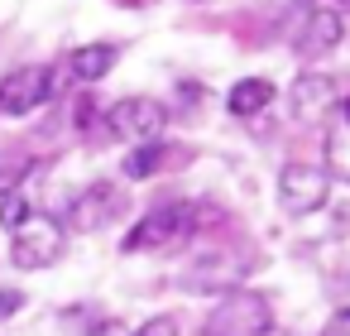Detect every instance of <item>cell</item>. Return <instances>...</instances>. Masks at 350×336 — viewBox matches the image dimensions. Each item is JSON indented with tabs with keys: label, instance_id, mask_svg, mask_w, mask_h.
Instances as JSON below:
<instances>
[{
	"label": "cell",
	"instance_id": "obj_1",
	"mask_svg": "<svg viewBox=\"0 0 350 336\" xmlns=\"http://www.w3.org/2000/svg\"><path fill=\"white\" fill-rule=\"evenodd\" d=\"M192 231H197L192 207H187V202H168V207H154L149 216H139V221L125 231L120 250H125V255H144V250L168 255V250H178Z\"/></svg>",
	"mask_w": 350,
	"mask_h": 336
},
{
	"label": "cell",
	"instance_id": "obj_2",
	"mask_svg": "<svg viewBox=\"0 0 350 336\" xmlns=\"http://www.w3.org/2000/svg\"><path fill=\"white\" fill-rule=\"evenodd\" d=\"M202 331L206 336H269L273 331V302L254 288H235L206 312Z\"/></svg>",
	"mask_w": 350,
	"mask_h": 336
},
{
	"label": "cell",
	"instance_id": "obj_3",
	"mask_svg": "<svg viewBox=\"0 0 350 336\" xmlns=\"http://www.w3.org/2000/svg\"><path fill=\"white\" fill-rule=\"evenodd\" d=\"M168 125V111L154 101V96H125L106 111V135L111 140H125L130 149L135 144H154Z\"/></svg>",
	"mask_w": 350,
	"mask_h": 336
},
{
	"label": "cell",
	"instance_id": "obj_4",
	"mask_svg": "<svg viewBox=\"0 0 350 336\" xmlns=\"http://www.w3.org/2000/svg\"><path fill=\"white\" fill-rule=\"evenodd\" d=\"M326 192H331V178L321 164H283L278 173V207L288 216H312L326 207Z\"/></svg>",
	"mask_w": 350,
	"mask_h": 336
},
{
	"label": "cell",
	"instance_id": "obj_5",
	"mask_svg": "<svg viewBox=\"0 0 350 336\" xmlns=\"http://www.w3.org/2000/svg\"><path fill=\"white\" fill-rule=\"evenodd\" d=\"M10 259L15 269H49L63 259V226L49 216H29L15 235H10Z\"/></svg>",
	"mask_w": 350,
	"mask_h": 336
},
{
	"label": "cell",
	"instance_id": "obj_6",
	"mask_svg": "<svg viewBox=\"0 0 350 336\" xmlns=\"http://www.w3.org/2000/svg\"><path fill=\"white\" fill-rule=\"evenodd\" d=\"M53 96V68L29 63L0 77V116H34Z\"/></svg>",
	"mask_w": 350,
	"mask_h": 336
},
{
	"label": "cell",
	"instance_id": "obj_7",
	"mask_svg": "<svg viewBox=\"0 0 350 336\" xmlns=\"http://www.w3.org/2000/svg\"><path fill=\"white\" fill-rule=\"evenodd\" d=\"M125 188H116V183H92L87 192H77L72 197V207H68V231H101V226H111L116 216H125Z\"/></svg>",
	"mask_w": 350,
	"mask_h": 336
},
{
	"label": "cell",
	"instance_id": "obj_8",
	"mask_svg": "<svg viewBox=\"0 0 350 336\" xmlns=\"http://www.w3.org/2000/svg\"><path fill=\"white\" fill-rule=\"evenodd\" d=\"M336 106H340V96H336V82L326 73H302L288 87V111H293L297 125H321Z\"/></svg>",
	"mask_w": 350,
	"mask_h": 336
},
{
	"label": "cell",
	"instance_id": "obj_9",
	"mask_svg": "<svg viewBox=\"0 0 350 336\" xmlns=\"http://www.w3.org/2000/svg\"><path fill=\"white\" fill-rule=\"evenodd\" d=\"M345 39V15L331 10H302V20L293 25V53L297 58H321Z\"/></svg>",
	"mask_w": 350,
	"mask_h": 336
},
{
	"label": "cell",
	"instance_id": "obj_10",
	"mask_svg": "<svg viewBox=\"0 0 350 336\" xmlns=\"http://www.w3.org/2000/svg\"><path fill=\"white\" fill-rule=\"evenodd\" d=\"M245 274H250V259H235V255L221 250V255L197 259V264L183 274V288H192V293H235Z\"/></svg>",
	"mask_w": 350,
	"mask_h": 336
},
{
	"label": "cell",
	"instance_id": "obj_11",
	"mask_svg": "<svg viewBox=\"0 0 350 336\" xmlns=\"http://www.w3.org/2000/svg\"><path fill=\"white\" fill-rule=\"evenodd\" d=\"M116 44H82V49H72V58H68V68H72V77L77 82H101L111 68H116Z\"/></svg>",
	"mask_w": 350,
	"mask_h": 336
},
{
	"label": "cell",
	"instance_id": "obj_12",
	"mask_svg": "<svg viewBox=\"0 0 350 336\" xmlns=\"http://www.w3.org/2000/svg\"><path fill=\"white\" fill-rule=\"evenodd\" d=\"M273 96H278V92H273V82H269V77H245V82H235V87H230L226 106H230V116H259Z\"/></svg>",
	"mask_w": 350,
	"mask_h": 336
},
{
	"label": "cell",
	"instance_id": "obj_13",
	"mask_svg": "<svg viewBox=\"0 0 350 336\" xmlns=\"http://www.w3.org/2000/svg\"><path fill=\"white\" fill-rule=\"evenodd\" d=\"M163 159H168V149H163L159 140H154V144H135V149L125 154V168H120V173H125L130 183H139V178H154Z\"/></svg>",
	"mask_w": 350,
	"mask_h": 336
},
{
	"label": "cell",
	"instance_id": "obj_14",
	"mask_svg": "<svg viewBox=\"0 0 350 336\" xmlns=\"http://www.w3.org/2000/svg\"><path fill=\"white\" fill-rule=\"evenodd\" d=\"M34 173V159L25 154V149H5L0 154V197L5 192H20V183Z\"/></svg>",
	"mask_w": 350,
	"mask_h": 336
},
{
	"label": "cell",
	"instance_id": "obj_15",
	"mask_svg": "<svg viewBox=\"0 0 350 336\" xmlns=\"http://www.w3.org/2000/svg\"><path fill=\"white\" fill-rule=\"evenodd\" d=\"M29 216H34V207H29V197H25V192H5V197H0V226H5L10 235H15Z\"/></svg>",
	"mask_w": 350,
	"mask_h": 336
},
{
	"label": "cell",
	"instance_id": "obj_16",
	"mask_svg": "<svg viewBox=\"0 0 350 336\" xmlns=\"http://www.w3.org/2000/svg\"><path fill=\"white\" fill-rule=\"evenodd\" d=\"M326 178H340V183H350V135L326 144Z\"/></svg>",
	"mask_w": 350,
	"mask_h": 336
},
{
	"label": "cell",
	"instance_id": "obj_17",
	"mask_svg": "<svg viewBox=\"0 0 350 336\" xmlns=\"http://www.w3.org/2000/svg\"><path fill=\"white\" fill-rule=\"evenodd\" d=\"M130 336H178V317L173 312H159V317H149L139 331H130Z\"/></svg>",
	"mask_w": 350,
	"mask_h": 336
},
{
	"label": "cell",
	"instance_id": "obj_18",
	"mask_svg": "<svg viewBox=\"0 0 350 336\" xmlns=\"http://www.w3.org/2000/svg\"><path fill=\"white\" fill-rule=\"evenodd\" d=\"M25 307V293L20 288H5V283H0V322H5V317H15Z\"/></svg>",
	"mask_w": 350,
	"mask_h": 336
},
{
	"label": "cell",
	"instance_id": "obj_19",
	"mask_svg": "<svg viewBox=\"0 0 350 336\" xmlns=\"http://www.w3.org/2000/svg\"><path fill=\"white\" fill-rule=\"evenodd\" d=\"M321 336H350V307L331 312V322H326V331H321Z\"/></svg>",
	"mask_w": 350,
	"mask_h": 336
},
{
	"label": "cell",
	"instance_id": "obj_20",
	"mask_svg": "<svg viewBox=\"0 0 350 336\" xmlns=\"http://www.w3.org/2000/svg\"><path fill=\"white\" fill-rule=\"evenodd\" d=\"M302 10H331V15H350V0H302Z\"/></svg>",
	"mask_w": 350,
	"mask_h": 336
},
{
	"label": "cell",
	"instance_id": "obj_21",
	"mask_svg": "<svg viewBox=\"0 0 350 336\" xmlns=\"http://www.w3.org/2000/svg\"><path fill=\"white\" fill-rule=\"evenodd\" d=\"M340 116H345V125H350V96H345V101H340Z\"/></svg>",
	"mask_w": 350,
	"mask_h": 336
}]
</instances>
